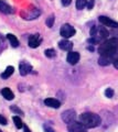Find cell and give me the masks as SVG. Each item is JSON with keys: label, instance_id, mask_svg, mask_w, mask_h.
Listing matches in <instances>:
<instances>
[{"label": "cell", "instance_id": "1", "mask_svg": "<svg viewBox=\"0 0 118 132\" xmlns=\"http://www.w3.org/2000/svg\"><path fill=\"white\" fill-rule=\"evenodd\" d=\"M117 50H118V40L113 38L104 41L99 45L98 53L100 55H105V56H114L115 53L117 52Z\"/></svg>", "mask_w": 118, "mask_h": 132}, {"label": "cell", "instance_id": "2", "mask_svg": "<svg viewBox=\"0 0 118 132\" xmlns=\"http://www.w3.org/2000/svg\"><path fill=\"white\" fill-rule=\"evenodd\" d=\"M80 122H82L83 125L91 129V128H96L100 125L101 119L98 114L93 113V112H84L80 116Z\"/></svg>", "mask_w": 118, "mask_h": 132}, {"label": "cell", "instance_id": "3", "mask_svg": "<svg viewBox=\"0 0 118 132\" xmlns=\"http://www.w3.org/2000/svg\"><path fill=\"white\" fill-rule=\"evenodd\" d=\"M108 36V31L104 27H93L91 29V38L95 43H103Z\"/></svg>", "mask_w": 118, "mask_h": 132}, {"label": "cell", "instance_id": "4", "mask_svg": "<svg viewBox=\"0 0 118 132\" xmlns=\"http://www.w3.org/2000/svg\"><path fill=\"white\" fill-rule=\"evenodd\" d=\"M75 29L73 28L71 24H68V23H65L62 26V28H61V30H60V33H61V35L63 36V38L65 39H68V38H72L73 35L75 34Z\"/></svg>", "mask_w": 118, "mask_h": 132}, {"label": "cell", "instance_id": "5", "mask_svg": "<svg viewBox=\"0 0 118 132\" xmlns=\"http://www.w3.org/2000/svg\"><path fill=\"white\" fill-rule=\"evenodd\" d=\"M67 130L68 132H87V128L82 122L73 121L67 126Z\"/></svg>", "mask_w": 118, "mask_h": 132}, {"label": "cell", "instance_id": "6", "mask_svg": "<svg viewBox=\"0 0 118 132\" xmlns=\"http://www.w3.org/2000/svg\"><path fill=\"white\" fill-rule=\"evenodd\" d=\"M61 118H62V120L67 123V125H70L71 122L75 121V118H76V112L73 109H68V110H65L64 112L62 113L61 116Z\"/></svg>", "mask_w": 118, "mask_h": 132}, {"label": "cell", "instance_id": "7", "mask_svg": "<svg viewBox=\"0 0 118 132\" xmlns=\"http://www.w3.org/2000/svg\"><path fill=\"white\" fill-rule=\"evenodd\" d=\"M99 22L101 24H104L105 27H109V28H114V29H118V22L114 21L112 20L111 18H108V16H105V15H100L99 18Z\"/></svg>", "mask_w": 118, "mask_h": 132}, {"label": "cell", "instance_id": "8", "mask_svg": "<svg viewBox=\"0 0 118 132\" xmlns=\"http://www.w3.org/2000/svg\"><path fill=\"white\" fill-rule=\"evenodd\" d=\"M40 14H41L40 10L36 9V8H33V9H30L26 14L22 13V16H23V19H26V20H33V19L38 18Z\"/></svg>", "mask_w": 118, "mask_h": 132}, {"label": "cell", "instance_id": "9", "mask_svg": "<svg viewBox=\"0 0 118 132\" xmlns=\"http://www.w3.org/2000/svg\"><path fill=\"white\" fill-rule=\"evenodd\" d=\"M42 39L40 38V34H33L29 38V46L32 48L38 47L40 44H41Z\"/></svg>", "mask_w": 118, "mask_h": 132}, {"label": "cell", "instance_id": "10", "mask_svg": "<svg viewBox=\"0 0 118 132\" xmlns=\"http://www.w3.org/2000/svg\"><path fill=\"white\" fill-rule=\"evenodd\" d=\"M66 61L68 64L71 65H75L77 62L80 61V54L77 52H71L67 54V57H66Z\"/></svg>", "mask_w": 118, "mask_h": 132}, {"label": "cell", "instance_id": "11", "mask_svg": "<svg viewBox=\"0 0 118 132\" xmlns=\"http://www.w3.org/2000/svg\"><path fill=\"white\" fill-rule=\"evenodd\" d=\"M19 69H20V74H21L22 76H26L27 74H29L30 71L32 69L31 67V65L30 64H28L27 62H21L19 65Z\"/></svg>", "mask_w": 118, "mask_h": 132}, {"label": "cell", "instance_id": "12", "mask_svg": "<svg viewBox=\"0 0 118 132\" xmlns=\"http://www.w3.org/2000/svg\"><path fill=\"white\" fill-rule=\"evenodd\" d=\"M44 104L48 107H51V108H54V109L60 108V106H61V102L58 99H54V98H46L45 100H44Z\"/></svg>", "mask_w": 118, "mask_h": 132}, {"label": "cell", "instance_id": "13", "mask_svg": "<svg viewBox=\"0 0 118 132\" xmlns=\"http://www.w3.org/2000/svg\"><path fill=\"white\" fill-rule=\"evenodd\" d=\"M0 11L3 12V13H6V14H9V13H12V12H13L12 8L8 5L7 2L3 1V0H0Z\"/></svg>", "mask_w": 118, "mask_h": 132}, {"label": "cell", "instance_id": "14", "mask_svg": "<svg viewBox=\"0 0 118 132\" xmlns=\"http://www.w3.org/2000/svg\"><path fill=\"white\" fill-rule=\"evenodd\" d=\"M59 46L61 50H64V51H71L72 47H73V43L70 42V41H67V40H63L59 43Z\"/></svg>", "mask_w": 118, "mask_h": 132}, {"label": "cell", "instance_id": "15", "mask_svg": "<svg viewBox=\"0 0 118 132\" xmlns=\"http://www.w3.org/2000/svg\"><path fill=\"white\" fill-rule=\"evenodd\" d=\"M113 62V56H105V55H100L99 60H98V64L101 66H107Z\"/></svg>", "mask_w": 118, "mask_h": 132}, {"label": "cell", "instance_id": "16", "mask_svg": "<svg viewBox=\"0 0 118 132\" xmlns=\"http://www.w3.org/2000/svg\"><path fill=\"white\" fill-rule=\"evenodd\" d=\"M1 94H2V96L7 99V100H12V99L14 98L13 93H12L8 87H6V88L2 89V90H1Z\"/></svg>", "mask_w": 118, "mask_h": 132}, {"label": "cell", "instance_id": "17", "mask_svg": "<svg viewBox=\"0 0 118 132\" xmlns=\"http://www.w3.org/2000/svg\"><path fill=\"white\" fill-rule=\"evenodd\" d=\"M13 72H14L13 66H8V67L6 68V71L1 74V78L2 79H7V78H9L12 74H13Z\"/></svg>", "mask_w": 118, "mask_h": 132}, {"label": "cell", "instance_id": "18", "mask_svg": "<svg viewBox=\"0 0 118 132\" xmlns=\"http://www.w3.org/2000/svg\"><path fill=\"white\" fill-rule=\"evenodd\" d=\"M7 39L9 40V42H10V44L12 45L13 47H17V46H19V41H18V39L15 38V36L13 35V34H7Z\"/></svg>", "mask_w": 118, "mask_h": 132}, {"label": "cell", "instance_id": "19", "mask_svg": "<svg viewBox=\"0 0 118 132\" xmlns=\"http://www.w3.org/2000/svg\"><path fill=\"white\" fill-rule=\"evenodd\" d=\"M87 0H76V9L82 10L87 6Z\"/></svg>", "mask_w": 118, "mask_h": 132}, {"label": "cell", "instance_id": "20", "mask_svg": "<svg viewBox=\"0 0 118 132\" xmlns=\"http://www.w3.org/2000/svg\"><path fill=\"white\" fill-rule=\"evenodd\" d=\"M12 119H13V122H14V125H15V127H17L18 129H20V128L23 127V122H22L21 119L18 117V116H14Z\"/></svg>", "mask_w": 118, "mask_h": 132}, {"label": "cell", "instance_id": "21", "mask_svg": "<svg viewBox=\"0 0 118 132\" xmlns=\"http://www.w3.org/2000/svg\"><path fill=\"white\" fill-rule=\"evenodd\" d=\"M44 54H45V56L49 57V59H52V57H54L56 55V53H55V51L53 48H48V50H45Z\"/></svg>", "mask_w": 118, "mask_h": 132}, {"label": "cell", "instance_id": "22", "mask_svg": "<svg viewBox=\"0 0 118 132\" xmlns=\"http://www.w3.org/2000/svg\"><path fill=\"white\" fill-rule=\"evenodd\" d=\"M54 24V15H50L49 18L46 19V26L49 28H52Z\"/></svg>", "mask_w": 118, "mask_h": 132}, {"label": "cell", "instance_id": "23", "mask_svg": "<svg viewBox=\"0 0 118 132\" xmlns=\"http://www.w3.org/2000/svg\"><path fill=\"white\" fill-rule=\"evenodd\" d=\"M105 96H106L107 98H112L114 96V90L112 88H107L106 90H105Z\"/></svg>", "mask_w": 118, "mask_h": 132}, {"label": "cell", "instance_id": "24", "mask_svg": "<svg viewBox=\"0 0 118 132\" xmlns=\"http://www.w3.org/2000/svg\"><path fill=\"white\" fill-rule=\"evenodd\" d=\"M10 109H11V111H13V112H15V113L23 114V111H22L21 109H19L17 106H11V107H10Z\"/></svg>", "mask_w": 118, "mask_h": 132}, {"label": "cell", "instance_id": "25", "mask_svg": "<svg viewBox=\"0 0 118 132\" xmlns=\"http://www.w3.org/2000/svg\"><path fill=\"white\" fill-rule=\"evenodd\" d=\"M0 125H2V126L7 125V119L3 117V116H1V114H0Z\"/></svg>", "mask_w": 118, "mask_h": 132}, {"label": "cell", "instance_id": "26", "mask_svg": "<svg viewBox=\"0 0 118 132\" xmlns=\"http://www.w3.org/2000/svg\"><path fill=\"white\" fill-rule=\"evenodd\" d=\"M94 2H95V0H89V1L87 2V8H88V10L93 9V6H94Z\"/></svg>", "mask_w": 118, "mask_h": 132}, {"label": "cell", "instance_id": "27", "mask_svg": "<svg viewBox=\"0 0 118 132\" xmlns=\"http://www.w3.org/2000/svg\"><path fill=\"white\" fill-rule=\"evenodd\" d=\"M61 1H62V5H63L64 7H67V6L71 5L72 0H61Z\"/></svg>", "mask_w": 118, "mask_h": 132}, {"label": "cell", "instance_id": "28", "mask_svg": "<svg viewBox=\"0 0 118 132\" xmlns=\"http://www.w3.org/2000/svg\"><path fill=\"white\" fill-rule=\"evenodd\" d=\"M44 131L45 132H55L51 127H49V126H44Z\"/></svg>", "mask_w": 118, "mask_h": 132}, {"label": "cell", "instance_id": "29", "mask_svg": "<svg viewBox=\"0 0 118 132\" xmlns=\"http://www.w3.org/2000/svg\"><path fill=\"white\" fill-rule=\"evenodd\" d=\"M114 66H115V67L118 69V59L117 60H115V61H114Z\"/></svg>", "mask_w": 118, "mask_h": 132}, {"label": "cell", "instance_id": "30", "mask_svg": "<svg viewBox=\"0 0 118 132\" xmlns=\"http://www.w3.org/2000/svg\"><path fill=\"white\" fill-rule=\"evenodd\" d=\"M23 127H24V132H31L30 129H29V128H28L27 126H23Z\"/></svg>", "mask_w": 118, "mask_h": 132}, {"label": "cell", "instance_id": "31", "mask_svg": "<svg viewBox=\"0 0 118 132\" xmlns=\"http://www.w3.org/2000/svg\"><path fill=\"white\" fill-rule=\"evenodd\" d=\"M88 50H89V51H94V47H93V46H88Z\"/></svg>", "mask_w": 118, "mask_h": 132}, {"label": "cell", "instance_id": "32", "mask_svg": "<svg viewBox=\"0 0 118 132\" xmlns=\"http://www.w3.org/2000/svg\"><path fill=\"white\" fill-rule=\"evenodd\" d=\"M0 132H2V131H1V130H0Z\"/></svg>", "mask_w": 118, "mask_h": 132}]
</instances>
